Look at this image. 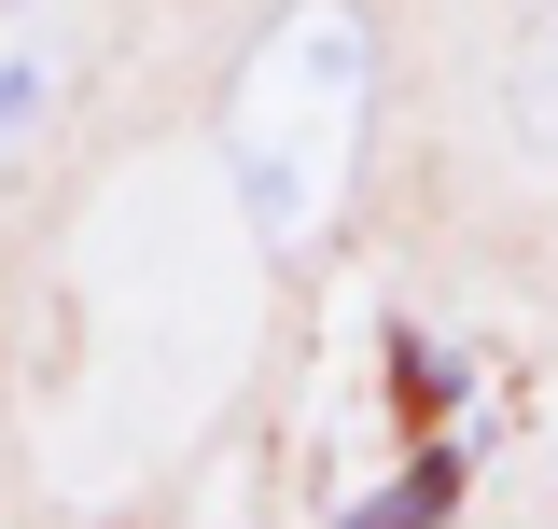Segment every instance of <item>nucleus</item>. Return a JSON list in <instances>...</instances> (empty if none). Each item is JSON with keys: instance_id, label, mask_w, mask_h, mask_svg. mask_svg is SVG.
Wrapping results in <instances>:
<instances>
[{"instance_id": "f257e3e1", "label": "nucleus", "mask_w": 558, "mask_h": 529, "mask_svg": "<svg viewBox=\"0 0 558 529\" xmlns=\"http://www.w3.org/2000/svg\"><path fill=\"white\" fill-rule=\"evenodd\" d=\"M223 153H238V196H252V223L279 251L322 237V209L363 168V14L349 0H307V14H279L252 42L238 112H223Z\"/></svg>"}, {"instance_id": "f03ea898", "label": "nucleus", "mask_w": 558, "mask_h": 529, "mask_svg": "<svg viewBox=\"0 0 558 529\" xmlns=\"http://www.w3.org/2000/svg\"><path fill=\"white\" fill-rule=\"evenodd\" d=\"M28 112H43V57H0V153L28 139Z\"/></svg>"}]
</instances>
